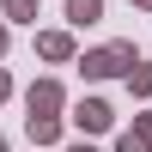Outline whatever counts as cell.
I'll return each instance as SVG.
<instances>
[{
    "mask_svg": "<svg viewBox=\"0 0 152 152\" xmlns=\"http://www.w3.org/2000/svg\"><path fill=\"white\" fill-rule=\"evenodd\" d=\"M79 122H85V128H104L110 116H104V104H85V110H79Z\"/></svg>",
    "mask_w": 152,
    "mask_h": 152,
    "instance_id": "cell-1",
    "label": "cell"
}]
</instances>
